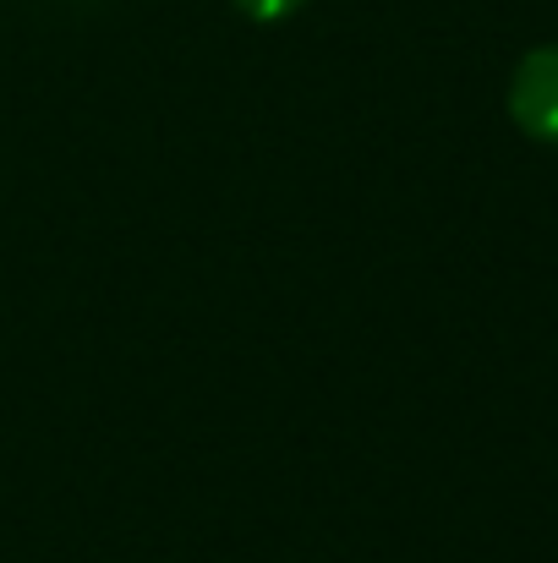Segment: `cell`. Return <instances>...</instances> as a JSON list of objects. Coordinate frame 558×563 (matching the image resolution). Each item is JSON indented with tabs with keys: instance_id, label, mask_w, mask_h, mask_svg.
I'll return each mask as SVG.
<instances>
[{
	"instance_id": "obj_1",
	"label": "cell",
	"mask_w": 558,
	"mask_h": 563,
	"mask_svg": "<svg viewBox=\"0 0 558 563\" xmlns=\"http://www.w3.org/2000/svg\"><path fill=\"white\" fill-rule=\"evenodd\" d=\"M510 115L526 137L558 143V44L532 49L510 82Z\"/></svg>"
},
{
	"instance_id": "obj_2",
	"label": "cell",
	"mask_w": 558,
	"mask_h": 563,
	"mask_svg": "<svg viewBox=\"0 0 558 563\" xmlns=\"http://www.w3.org/2000/svg\"><path fill=\"white\" fill-rule=\"evenodd\" d=\"M307 0H236V11L241 16H252V22H285L291 11H302Z\"/></svg>"
}]
</instances>
